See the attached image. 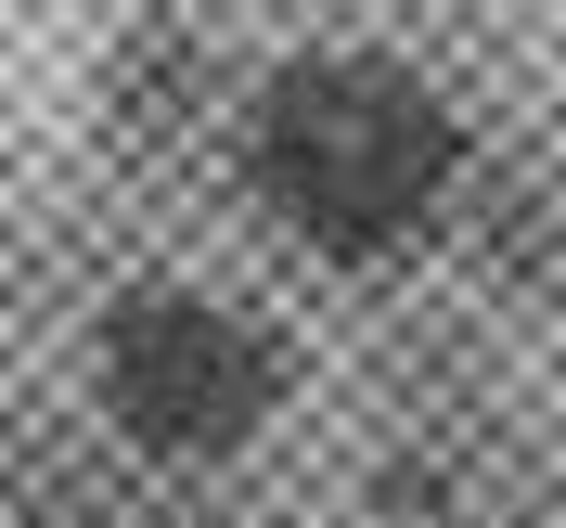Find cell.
Listing matches in <instances>:
<instances>
[{"mask_svg":"<svg viewBox=\"0 0 566 528\" xmlns=\"http://www.w3.org/2000/svg\"><path fill=\"white\" fill-rule=\"evenodd\" d=\"M245 194L335 271L412 258L463 194V116L399 52H296L245 104Z\"/></svg>","mask_w":566,"mask_h":528,"instance_id":"6da1fadb","label":"cell"},{"mask_svg":"<svg viewBox=\"0 0 566 528\" xmlns=\"http://www.w3.org/2000/svg\"><path fill=\"white\" fill-rule=\"evenodd\" d=\"M91 400L129 452L155 464H232L258 452L296 400V349L258 297H219V283H129L104 322H91Z\"/></svg>","mask_w":566,"mask_h":528,"instance_id":"7a4b0ae2","label":"cell"},{"mask_svg":"<svg viewBox=\"0 0 566 528\" xmlns=\"http://www.w3.org/2000/svg\"><path fill=\"white\" fill-rule=\"evenodd\" d=\"M451 528H463V516H451Z\"/></svg>","mask_w":566,"mask_h":528,"instance_id":"3957f363","label":"cell"}]
</instances>
